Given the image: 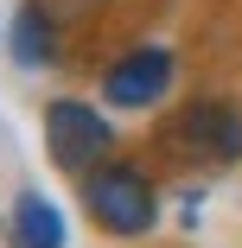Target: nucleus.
I'll return each mask as SVG.
<instances>
[{"label": "nucleus", "instance_id": "2", "mask_svg": "<svg viewBox=\"0 0 242 248\" xmlns=\"http://www.w3.org/2000/svg\"><path fill=\"white\" fill-rule=\"evenodd\" d=\"M115 146V127L109 115H96V102H77V95H58V102H45V153H51L58 172L83 178L109 159Z\"/></svg>", "mask_w": 242, "mask_h": 248}, {"label": "nucleus", "instance_id": "4", "mask_svg": "<svg viewBox=\"0 0 242 248\" xmlns=\"http://www.w3.org/2000/svg\"><path fill=\"white\" fill-rule=\"evenodd\" d=\"M172 77H178V64L166 45H134L128 58H115L102 70V102L109 108H153V102H166Z\"/></svg>", "mask_w": 242, "mask_h": 248}, {"label": "nucleus", "instance_id": "3", "mask_svg": "<svg viewBox=\"0 0 242 248\" xmlns=\"http://www.w3.org/2000/svg\"><path fill=\"white\" fill-rule=\"evenodd\" d=\"M166 146L198 166H229L242 159V115L229 102H191L166 121Z\"/></svg>", "mask_w": 242, "mask_h": 248}, {"label": "nucleus", "instance_id": "6", "mask_svg": "<svg viewBox=\"0 0 242 248\" xmlns=\"http://www.w3.org/2000/svg\"><path fill=\"white\" fill-rule=\"evenodd\" d=\"M7 45H13V64H26V70L58 64V26H51V13H45L38 0H26V7L13 13V32H7Z\"/></svg>", "mask_w": 242, "mask_h": 248}, {"label": "nucleus", "instance_id": "1", "mask_svg": "<svg viewBox=\"0 0 242 248\" xmlns=\"http://www.w3.org/2000/svg\"><path fill=\"white\" fill-rule=\"evenodd\" d=\"M77 191H83V210L102 223L109 235H121V242L147 235L153 217H160V191H153V178L140 172L134 159H102L96 172H83Z\"/></svg>", "mask_w": 242, "mask_h": 248}, {"label": "nucleus", "instance_id": "5", "mask_svg": "<svg viewBox=\"0 0 242 248\" xmlns=\"http://www.w3.org/2000/svg\"><path fill=\"white\" fill-rule=\"evenodd\" d=\"M7 242L13 248H64V210L51 204L45 191H19L13 210H7Z\"/></svg>", "mask_w": 242, "mask_h": 248}]
</instances>
